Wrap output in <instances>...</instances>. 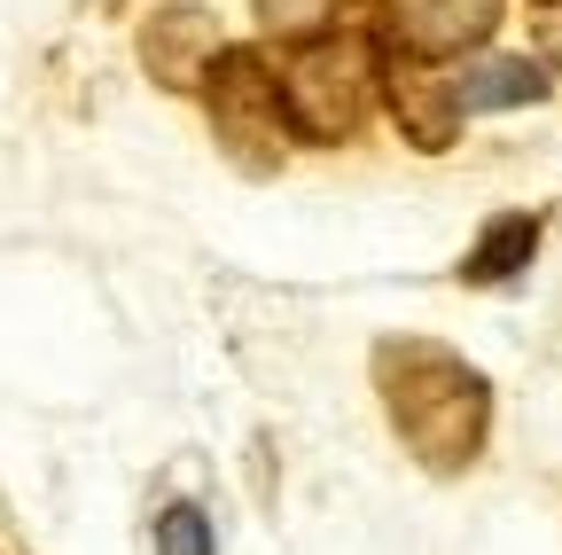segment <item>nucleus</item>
Wrapping results in <instances>:
<instances>
[{
	"mask_svg": "<svg viewBox=\"0 0 562 555\" xmlns=\"http://www.w3.org/2000/svg\"><path fill=\"white\" fill-rule=\"evenodd\" d=\"M531 251H539V220L531 212H516V220H492L484 227V243L469 251V282H508L516 266H531Z\"/></svg>",
	"mask_w": 562,
	"mask_h": 555,
	"instance_id": "8",
	"label": "nucleus"
},
{
	"mask_svg": "<svg viewBox=\"0 0 562 555\" xmlns=\"http://www.w3.org/2000/svg\"><path fill=\"white\" fill-rule=\"evenodd\" d=\"M157 555H211V524H203L195 501H172L157 517Z\"/></svg>",
	"mask_w": 562,
	"mask_h": 555,
	"instance_id": "9",
	"label": "nucleus"
},
{
	"mask_svg": "<svg viewBox=\"0 0 562 555\" xmlns=\"http://www.w3.org/2000/svg\"><path fill=\"white\" fill-rule=\"evenodd\" d=\"M501 16V0H383V47L406 63H446L476 47Z\"/></svg>",
	"mask_w": 562,
	"mask_h": 555,
	"instance_id": "4",
	"label": "nucleus"
},
{
	"mask_svg": "<svg viewBox=\"0 0 562 555\" xmlns=\"http://www.w3.org/2000/svg\"><path fill=\"white\" fill-rule=\"evenodd\" d=\"M336 9V0H258V16L273 24V32H305V24H321Z\"/></svg>",
	"mask_w": 562,
	"mask_h": 555,
	"instance_id": "10",
	"label": "nucleus"
},
{
	"mask_svg": "<svg viewBox=\"0 0 562 555\" xmlns=\"http://www.w3.org/2000/svg\"><path fill=\"white\" fill-rule=\"evenodd\" d=\"M383 87H391V110H398V125L414 133V142L422 149H446L453 142V79H430V71H422V63H383Z\"/></svg>",
	"mask_w": 562,
	"mask_h": 555,
	"instance_id": "6",
	"label": "nucleus"
},
{
	"mask_svg": "<svg viewBox=\"0 0 562 555\" xmlns=\"http://www.w3.org/2000/svg\"><path fill=\"white\" fill-rule=\"evenodd\" d=\"M273 87H281L290 133H305V142H344V133L368 125V110L383 95V55L360 32H328L321 47L290 55V71H281Z\"/></svg>",
	"mask_w": 562,
	"mask_h": 555,
	"instance_id": "2",
	"label": "nucleus"
},
{
	"mask_svg": "<svg viewBox=\"0 0 562 555\" xmlns=\"http://www.w3.org/2000/svg\"><path fill=\"white\" fill-rule=\"evenodd\" d=\"M547 79H539V63H476V71L453 79V110H501V102H539Z\"/></svg>",
	"mask_w": 562,
	"mask_h": 555,
	"instance_id": "7",
	"label": "nucleus"
},
{
	"mask_svg": "<svg viewBox=\"0 0 562 555\" xmlns=\"http://www.w3.org/2000/svg\"><path fill=\"white\" fill-rule=\"evenodd\" d=\"M375 384H383V407H391L398 439L430 469H461L484 446V414H492L484 376L469 360H453L446 344H383Z\"/></svg>",
	"mask_w": 562,
	"mask_h": 555,
	"instance_id": "1",
	"label": "nucleus"
},
{
	"mask_svg": "<svg viewBox=\"0 0 562 555\" xmlns=\"http://www.w3.org/2000/svg\"><path fill=\"white\" fill-rule=\"evenodd\" d=\"M547 47H554V55H562V16H547Z\"/></svg>",
	"mask_w": 562,
	"mask_h": 555,
	"instance_id": "11",
	"label": "nucleus"
},
{
	"mask_svg": "<svg viewBox=\"0 0 562 555\" xmlns=\"http://www.w3.org/2000/svg\"><path fill=\"white\" fill-rule=\"evenodd\" d=\"M220 55H227V40H220V24H211L203 9H157L149 32H140V63H149L165 87H180V95L220 71Z\"/></svg>",
	"mask_w": 562,
	"mask_h": 555,
	"instance_id": "5",
	"label": "nucleus"
},
{
	"mask_svg": "<svg viewBox=\"0 0 562 555\" xmlns=\"http://www.w3.org/2000/svg\"><path fill=\"white\" fill-rule=\"evenodd\" d=\"M203 102H211V125H220V142L243 157V165H273V142L290 133V118H281V87L258 55L227 47L220 71L203 79Z\"/></svg>",
	"mask_w": 562,
	"mask_h": 555,
	"instance_id": "3",
	"label": "nucleus"
}]
</instances>
